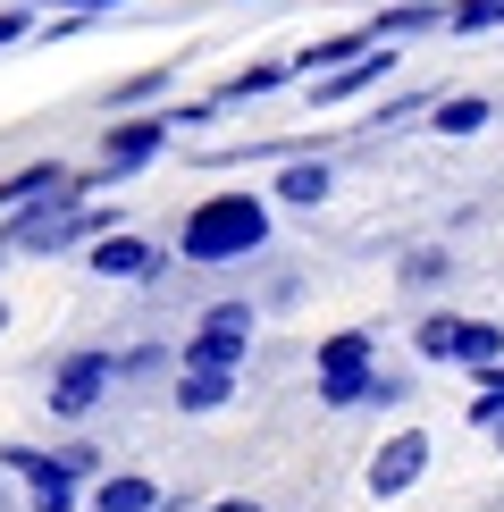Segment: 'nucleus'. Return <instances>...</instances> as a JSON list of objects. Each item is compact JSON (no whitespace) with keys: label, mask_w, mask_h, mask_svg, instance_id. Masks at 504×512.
<instances>
[{"label":"nucleus","mask_w":504,"mask_h":512,"mask_svg":"<svg viewBox=\"0 0 504 512\" xmlns=\"http://www.w3.org/2000/svg\"><path fill=\"white\" fill-rule=\"evenodd\" d=\"M269 244V202L261 194H210L185 210L177 227V252L194 269H227V261H252V252Z\"/></svg>","instance_id":"obj_1"},{"label":"nucleus","mask_w":504,"mask_h":512,"mask_svg":"<svg viewBox=\"0 0 504 512\" xmlns=\"http://www.w3.org/2000/svg\"><path fill=\"white\" fill-rule=\"evenodd\" d=\"M118 210H84V194H59V202H26L9 210V227H0V244L9 252H76L93 236H110Z\"/></svg>","instance_id":"obj_2"},{"label":"nucleus","mask_w":504,"mask_h":512,"mask_svg":"<svg viewBox=\"0 0 504 512\" xmlns=\"http://www.w3.org/2000/svg\"><path fill=\"white\" fill-rule=\"evenodd\" d=\"M412 345H420V361H454V370H479V361H504V328H496V319H454V311H429Z\"/></svg>","instance_id":"obj_3"},{"label":"nucleus","mask_w":504,"mask_h":512,"mask_svg":"<svg viewBox=\"0 0 504 512\" xmlns=\"http://www.w3.org/2000/svg\"><path fill=\"white\" fill-rule=\"evenodd\" d=\"M185 126V110H160V118H135L126 110L110 135H101V185H118V177H135V168H152L168 152V135Z\"/></svg>","instance_id":"obj_4"},{"label":"nucleus","mask_w":504,"mask_h":512,"mask_svg":"<svg viewBox=\"0 0 504 512\" xmlns=\"http://www.w3.org/2000/svg\"><path fill=\"white\" fill-rule=\"evenodd\" d=\"M110 387H118V353H68L51 370V395L42 403H51V420H93Z\"/></svg>","instance_id":"obj_5"},{"label":"nucleus","mask_w":504,"mask_h":512,"mask_svg":"<svg viewBox=\"0 0 504 512\" xmlns=\"http://www.w3.org/2000/svg\"><path fill=\"white\" fill-rule=\"evenodd\" d=\"M252 328H261V319H252V303H210V311H202V328L185 336V361L236 370V361L252 353Z\"/></svg>","instance_id":"obj_6"},{"label":"nucleus","mask_w":504,"mask_h":512,"mask_svg":"<svg viewBox=\"0 0 504 512\" xmlns=\"http://www.w3.org/2000/svg\"><path fill=\"white\" fill-rule=\"evenodd\" d=\"M420 471H429V437H420V429H395V437L370 454V496H387V504L412 496Z\"/></svg>","instance_id":"obj_7"},{"label":"nucleus","mask_w":504,"mask_h":512,"mask_svg":"<svg viewBox=\"0 0 504 512\" xmlns=\"http://www.w3.org/2000/svg\"><path fill=\"white\" fill-rule=\"evenodd\" d=\"M93 277H110V286H152L160 277V244H143V236H93V261H84Z\"/></svg>","instance_id":"obj_8"},{"label":"nucleus","mask_w":504,"mask_h":512,"mask_svg":"<svg viewBox=\"0 0 504 512\" xmlns=\"http://www.w3.org/2000/svg\"><path fill=\"white\" fill-rule=\"evenodd\" d=\"M395 76V42H370L362 59H345V68H328V76H311V101L320 110H336V101H353V93H370V84H387Z\"/></svg>","instance_id":"obj_9"},{"label":"nucleus","mask_w":504,"mask_h":512,"mask_svg":"<svg viewBox=\"0 0 504 512\" xmlns=\"http://www.w3.org/2000/svg\"><path fill=\"white\" fill-rule=\"evenodd\" d=\"M59 194H84V177L68 160H34L17 177H0V210H26V202H59Z\"/></svg>","instance_id":"obj_10"},{"label":"nucleus","mask_w":504,"mask_h":512,"mask_svg":"<svg viewBox=\"0 0 504 512\" xmlns=\"http://www.w3.org/2000/svg\"><path fill=\"white\" fill-rule=\"evenodd\" d=\"M236 395V370H210V361H185L177 370V412H219Z\"/></svg>","instance_id":"obj_11"},{"label":"nucleus","mask_w":504,"mask_h":512,"mask_svg":"<svg viewBox=\"0 0 504 512\" xmlns=\"http://www.w3.org/2000/svg\"><path fill=\"white\" fill-rule=\"evenodd\" d=\"M328 194H336L328 160H286V168H278V202H294V210H320Z\"/></svg>","instance_id":"obj_12"},{"label":"nucleus","mask_w":504,"mask_h":512,"mask_svg":"<svg viewBox=\"0 0 504 512\" xmlns=\"http://www.w3.org/2000/svg\"><path fill=\"white\" fill-rule=\"evenodd\" d=\"M84 504H93V512H160V487L135 479V471H118V479H93Z\"/></svg>","instance_id":"obj_13"},{"label":"nucleus","mask_w":504,"mask_h":512,"mask_svg":"<svg viewBox=\"0 0 504 512\" xmlns=\"http://www.w3.org/2000/svg\"><path fill=\"white\" fill-rule=\"evenodd\" d=\"M26 504H34V512H76V504H84V479H68L51 454H42V471L26 479Z\"/></svg>","instance_id":"obj_14"},{"label":"nucleus","mask_w":504,"mask_h":512,"mask_svg":"<svg viewBox=\"0 0 504 512\" xmlns=\"http://www.w3.org/2000/svg\"><path fill=\"white\" fill-rule=\"evenodd\" d=\"M370 42H378L370 26H353V34H328V42H311V51L294 59V76H328V68H345V59H362Z\"/></svg>","instance_id":"obj_15"},{"label":"nucleus","mask_w":504,"mask_h":512,"mask_svg":"<svg viewBox=\"0 0 504 512\" xmlns=\"http://www.w3.org/2000/svg\"><path fill=\"white\" fill-rule=\"evenodd\" d=\"M286 76H294V59H261V68H244V76H227V93H219V101H261V93H278Z\"/></svg>","instance_id":"obj_16"},{"label":"nucleus","mask_w":504,"mask_h":512,"mask_svg":"<svg viewBox=\"0 0 504 512\" xmlns=\"http://www.w3.org/2000/svg\"><path fill=\"white\" fill-rule=\"evenodd\" d=\"M479 126H488V101L479 93H446L437 101V135H479Z\"/></svg>","instance_id":"obj_17"},{"label":"nucleus","mask_w":504,"mask_h":512,"mask_svg":"<svg viewBox=\"0 0 504 512\" xmlns=\"http://www.w3.org/2000/svg\"><path fill=\"white\" fill-rule=\"evenodd\" d=\"M471 420H479V429H496V420H504V361H479V395H471Z\"/></svg>","instance_id":"obj_18"},{"label":"nucleus","mask_w":504,"mask_h":512,"mask_svg":"<svg viewBox=\"0 0 504 512\" xmlns=\"http://www.w3.org/2000/svg\"><path fill=\"white\" fill-rule=\"evenodd\" d=\"M446 269H454V252H446V244L404 252V286H446Z\"/></svg>","instance_id":"obj_19"},{"label":"nucleus","mask_w":504,"mask_h":512,"mask_svg":"<svg viewBox=\"0 0 504 512\" xmlns=\"http://www.w3.org/2000/svg\"><path fill=\"white\" fill-rule=\"evenodd\" d=\"M446 26H454V34H496V26H504V0H454Z\"/></svg>","instance_id":"obj_20"},{"label":"nucleus","mask_w":504,"mask_h":512,"mask_svg":"<svg viewBox=\"0 0 504 512\" xmlns=\"http://www.w3.org/2000/svg\"><path fill=\"white\" fill-rule=\"evenodd\" d=\"M160 93H168V68H143V76H126L118 93H110V110L126 118V110H143V101H160Z\"/></svg>","instance_id":"obj_21"},{"label":"nucleus","mask_w":504,"mask_h":512,"mask_svg":"<svg viewBox=\"0 0 504 512\" xmlns=\"http://www.w3.org/2000/svg\"><path fill=\"white\" fill-rule=\"evenodd\" d=\"M51 462H59L68 479H93V471H101V445H84V437H76V445H51Z\"/></svg>","instance_id":"obj_22"},{"label":"nucleus","mask_w":504,"mask_h":512,"mask_svg":"<svg viewBox=\"0 0 504 512\" xmlns=\"http://www.w3.org/2000/svg\"><path fill=\"white\" fill-rule=\"evenodd\" d=\"M370 403H412V370H378V387H370Z\"/></svg>","instance_id":"obj_23"},{"label":"nucleus","mask_w":504,"mask_h":512,"mask_svg":"<svg viewBox=\"0 0 504 512\" xmlns=\"http://www.w3.org/2000/svg\"><path fill=\"white\" fill-rule=\"evenodd\" d=\"M34 34V9L26 0H17V9H0V51H9V42H26Z\"/></svg>","instance_id":"obj_24"},{"label":"nucleus","mask_w":504,"mask_h":512,"mask_svg":"<svg viewBox=\"0 0 504 512\" xmlns=\"http://www.w3.org/2000/svg\"><path fill=\"white\" fill-rule=\"evenodd\" d=\"M0 471H17V479H34V471H42V454H34V445H0Z\"/></svg>","instance_id":"obj_25"},{"label":"nucleus","mask_w":504,"mask_h":512,"mask_svg":"<svg viewBox=\"0 0 504 512\" xmlns=\"http://www.w3.org/2000/svg\"><path fill=\"white\" fill-rule=\"evenodd\" d=\"M152 370H160V345H135V353L118 361V378H152Z\"/></svg>","instance_id":"obj_26"},{"label":"nucleus","mask_w":504,"mask_h":512,"mask_svg":"<svg viewBox=\"0 0 504 512\" xmlns=\"http://www.w3.org/2000/svg\"><path fill=\"white\" fill-rule=\"evenodd\" d=\"M59 9H76V17H101V9H126V0H59Z\"/></svg>","instance_id":"obj_27"},{"label":"nucleus","mask_w":504,"mask_h":512,"mask_svg":"<svg viewBox=\"0 0 504 512\" xmlns=\"http://www.w3.org/2000/svg\"><path fill=\"white\" fill-rule=\"evenodd\" d=\"M202 512H261V504H252V496H227V504H202Z\"/></svg>","instance_id":"obj_28"},{"label":"nucleus","mask_w":504,"mask_h":512,"mask_svg":"<svg viewBox=\"0 0 504 512\" xmlns=\"http://www.w3.org/2000/svg\"><path fill=\"white\" fill-rule=\"evenodd\" d=\"M0 328H9V303H0Z\"/></svg>","instance_id":"obj_29"},{"label":"nucleus","mask_w":504,"mask_h":512,"mask_svg":"<svg viewBox=\"0 0 504 512\" xmlns=\"http://www.w3.org/2000/svg\"><path fill=\"white\" fill-rule=\"evenodd\" d=\"M496 445H504V420H496Z\"/></svg>","instance_id":"obj_30"},{"label":"nucleus","mask_w":504,"mask_h":512,"mask_svg":"<svg viewBox=\"0 0 504 512\" xmlns=\"http://www.w3.org/2000/svg\"><path fill=\"white\" fill-rule=\"evenodd\" d=\"M0 252H9V244H0Z\"/></svg>","instance_id":"obj_31"}]
</instances>
